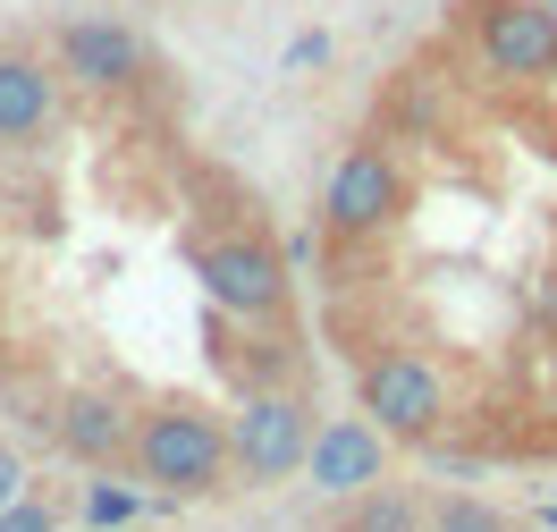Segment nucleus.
Masks as SVG:
<instances>
[{
    "label": "nucleus",
    "mask_w": 557,
    "mask_h": 532,
    "mask_svg": "<svg viewBox=\"0 0 557 532\" xmlns=\"http://www.w3.org/2000/svg\"><path fill=\"white\" fill-rule=\"evenodd\" d=\"M51 440H60V457L76 465H119L127 448H136V415H127V397L119 389H60V406H51Z\"/></svg>",
    "instance_id": "nucleus-8"
},
{
    "label": "nucleus",
    "mask_w": 557,
    "mask_h": 532,
    "mask_svg": "<svg viewBox=\"0 0 557 532\" xmlns=\"http://www.w3.org/2000/svg\"><path fill=\"white\" fill-rule=\"evenodd\" d=\"M186 253H195V280H203V296L220 313H237V321L287 313V262H278V246L262 228H203V237H186Z\"/></svg>",
    "instance_id": "nucleus-2"
},
{
    "label": "nucleus",
    "mask_w": 557,
    "mask_h": 532,
    "mask_svg": "<svg viewBox=\"0 0 557 532\" xmlns=\"http://www.w3.org/2000/svg\"><path fill=\"white\" fill-rule=\"evenodd\" d=\"M136 473L161 498H220L237 491V465H228V415L203 397H152L136 415Z\"/></svg>",
    "instance_id": "nucleus-1"
},
{
    "label": "nucleus",
    "mask_w": 557,
    "mask_h": 532,
    "mask_svg": "<svg viewBox=\"0 0 557 532\" xmlns=\"http://www.w3.org/2000/svg\"><path fill=\"white\" fill-rule=\"evenodd\" d=\"M397 212H406V170L388 161L381 144H355L347 161L330 170V186H321V228H330L338 246H355V237L388 228Z\"/></svg>",
    "instance_id": "nucleus-5"
},
{
    "label": "nucleus",
    "mask_w": 557,
    "mask_h": 532,
    "mask_svg": "<svg viewBox=\"0 0 557 532\" xmlns=\"http://www.w3.org/2000/svg\"><path fill=\"white\" fill-rule=\"evenodd\" d=\"M388 473V431L363 415H330V423H313V448H305V482H313L321 498H363L372 482Z\"/></svg>",
    "instance_id": "nucleus-7"
},
{
    "label": "nucleus",
    "mask_w": 557,
    "mask_h": 532,
    "mask_svg": "<svg viewBox=\"0 0 557 532\" xmlns=\"http://www.w3.org/2000/svg\"><path fill=\"white\" fill-rule=\"evenodd\" d=\"M355 397H363V415H372L397 448H422V440H440V423H448V381H440L431 355H414V347L363 355Z\"/></svg>",
    "instance_id": "nucleus-3"
},
{
    "label": "nucleus",
    "mask_w": 557,
    "mask_h": 532,
    "mask_svg": "<svg viewBox=\"0 0 557 532\" xmlns=\"http://www.w3.org/2000/svg\"><path fill=\"white\" fill-rule=\"evenodd\" d=\"M51 127V69L35 51H0V144H26Z\"/></svg>",
    "instance_id": "nucleus-10"
},
{
    "label": "nucleus",
    "mask_w": 557,
    "mask_h": 532,
    "mask_svg": "<svg viewBox=\"0 0 557 532\" xmlns=\"http://www.w3.org/2000/svg\"><path fill=\"white\" fill-rule=\"evenodd\" d=\"M0 532H60V507L51 498H17V507H0Z\"/></svg>",
    "instance_id": "nucleus-14"
},
{
    "label": "nucleus",
    "mask_w": 557,
    "mask_h": 532,
    "mask_svg": "<svg viewBox=\"0 0 557 532\" xmlns=\"http://www.w3.org/2000/svg\"><path fill=\"white\" fill-rule=\"evenodd\" d=\"M338 532H422V507L406 491L372 482L363 498H347V524H338Z\"/></svg>",
    "instance_id": "nucleus-11"
},
{
    "label": "nucleus",
    "mask_w": 557,
    "mask_h": 532,
    "mask_svg": "<svg viewBox=\"0 0 557 532\" xmlns=\"http://www.w3.org/2000/svg\"><path fill=\"white\" fill-rule=\"evenodd\" d=\"M85 516H94V524H136V491H119V482H94V491H85Z\"/></svg>",
    "instance_id": "nucleus-13"
},
{
    "label": "nucleus",
    "mask_w": 557,
    "mask_h": 532,
    "mask_svg": "<svg viewBox=\"0 0 557 532\" xmlns=\"http://www.w3.org/2000/svg\"><path fill=\"white\" fill-rule=\"evenodd\" d=\"M17 498H26V457L0 448V507H17Z\"/></svg>",
    "instance_id": "nucleus-15"
},
{
    "label": "nucleus",
    "mask_w": 557,
    "mask_h": 532,
    "mask_svg": "<svg viewBox=\"0 0 557 532\" xmlns=\"http://www.w3.org/2000/svg\"><path fill=\"white\" fill-rule=\"evenodd\" d=\"M507 516H490V507H473V498H440L431 507V532H498Z\"/></svg>",
    "instance_id": "nucleus-12"
},
{
    "label": "nucleus",
    "mask_w": 557,
    "mask_h": 532,
    "mask_svg": "<svg viewBox=\"0 0 557 532\" xmlns=\"http://www.w3.org/2000/svg\"><path fill=\"white\" fill-rule=\"evenodd\" d=\"M498 532H523V524H498Z\"/></svg>",
    "instance_id": "nucleus-16"
},
{
    "label": "nucleus",
    "mask_w": 557,
    "mask_h": 532,
    "mask_svg": "<svg viewBox=\"0 0 557 532\" xmlns=\"http://www.w3.org/2000/svg\"><path fill=\"white\" fill-rule=\"evenodd\" d=\"M60 69H69L85 94H119V85H136L152 60H144L136 26H119V17H76V26H60Z\"/></svg>",
    "instance_id": "nucleus-9"
},
{
    "label": "nucleus",
    "mask_w": 557,
    "mask_h": 532,
    "mask_svg": "<svg viewBox=\"0 0 557 532\" xmlns=\"http://www.w3.org/2000/svg\"><path fill=\"white\" fill-rule=\"evenodd\" d=\"M482 60L498 76H549L557 69V9L549 0H465Z\"/></svg>",
    "instance_id": "nucleus-6"
},
{
    "label": "nucleus",
    "mask_w": 557,
    "mask_h": 532,
    "mask_svg": "<svg viewBox=\"0 0 557 532\" xmlns=\"http://www.w3.org/2000/svg\"><path fill=\"white\" fill-rule=\"evenodd\" d=\"M305 448H313V406L296 389H253L228 415V465H237V482H253V491L305 473Z\"/></svg>",
    "instance_id": "nucleus-4"
}]
</instances>
